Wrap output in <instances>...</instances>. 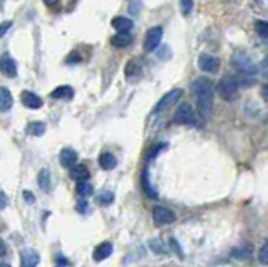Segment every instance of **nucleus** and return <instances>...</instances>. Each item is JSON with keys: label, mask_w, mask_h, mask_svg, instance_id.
Segmentation results:
<instances>
[{"label": "nucleus", "mask_w": 268, "mask_h": 267, "mask_svg": "<svg viewBox=\"0 0 268 267\" xmlns=\"http://www.w3.org/2000/svg\"><path fill=\"white\" fill-rule=\"evenodd\" d=\"M74 96V89L71 86H59L50 93V98L54 99H71Z\"/></svg>", "instance_id": "20"}, {"label": "nucleus", "mask_w": 268, "mask_h": 267, "mask_svg": "<svg viewBox=\"0 0 268 267\" xmlns=\"http://www.w3.org/2000/svg\"><path fill=\"white\" fill-rule=\"evenodd\" d=\"M141 183H143V190H144V193L148 195L149 199H158V192L155 190V187L151 185V180H149V170H144V171H143Z\"/></svg>", "instance_id": "19"}, {"label": "nucleus", "mask_w": 268, "mask_h": 267, "mask_svg": "<svg viewBox=\"0 0 268 267\" xmlns=\"http://www.w3.org/2000/svg\"><path fill=\"white\" fill-rule=\"evenodd\" d=\"M12 27V21H5L0 24V37H4L5 34H7V30Z\"/></svg>", "instance_id": "33"}, {"label": "nucleus", "mask_w": 268, "mask_h": 267, "mask_svg": "<svg viewBox=\"0 0 268 267\" xmlns=\"http://www.w3.org/2000/svg\"><path fill=\"white\" fill-rule=\"evenodd\" d=\"M39 262H41V257L34 249H22L21 251V265L35 267Z\"/></svg>", "instance_id": "11"}, {"label": "nucleus", "mask_w": 268, "mask_h": 267, "mask_svg": "<svg viewBox=\"0 0 268 267\" xmlns=\"http://www.w3.org/2000/svg\"><path fill=\"white\" fill-rule=\"evenodd\" d=\"M0 71H2L4 76H7V78H15L17 76V64L9 54L0 56Z\"/></svg>", "instance_id": "9"}, {"label": "nucleus", "mask_w": 268, "mask_h": 267, "mask_svg": "<svg viewBox=\"0 0 268 267\" xmlns=\"http://www.w3.org/2000/svg\"><path fill=\"white\" fill-rule=\"evenodd\" d=\"M21 101H22L24 106L29 108V110H39V108H42V104H44L42 98L37 96V94L32 93V91H22Z\"/></svg>", "instance_id": "10"}, {"label": "nucleus", "mask_w": 268, "mask_h": 267, "mask_svg": "<svg viewBox=\"0 0 268 267\" xmlns=\"http://www.w3.org/2000/svg\"><path fill=\"white\" fill-rule=\"evenodd\" d=\"M37 183H39V187L44 192H50V188H52V175H50V171L47 168H42L39 171V175H37Z\"/></svg>", "instance_id": "15"}, {"label": "nucleus", "mask_w": 268, "mask_h": 267, "mask_svg": "<svg viewBox=\"0 0 268 267\" xmlns=\"http://www.w3.org/2000/svg\"><path fill=\"white\" fill-rule=\"evenodd\" d=\"M169 245H171V249H173L175 252H178V256H180V259H183V251H181L180 244H178V240H176V239H171V240H169Z\"/></svg>", "instance_id": "32"}, {"label": "nucleus", "mask_w": 268, "mask_h": 267, "mask_svg": "<svg viewBox=\"0 0 268 267\" xmlns=\"http://www.w3.org/2000/svg\"><path fill=\"white\" fill-rule=\"evenodd\" d=\"M161 41H163V27H159V25L158 27H151L144 37V50H148V52L156 50Z\"/></svg>", "instance_id": "7"}, {"label": "nucleus", "mask_w": 268, "mask_h": 267, "mask_svg": "<svg viewBox=\"0 0 268 267\" xmlns=\"http://www.w3.org/2000/svg\"><path fill=\"white\" fill-rule=\"evenodd\" d=\"M12 104H14V98H12V93L7 87L0 86V113H7L10 111Z\"/></svg>", "instance_id": "13"}, {"label": "nucleus", "mask_w": 268, "mask_h": 267, "mask_svg": "<svg viewBox=\"0 0 268 267\" xmlns=\"http://www.w3.org/2000/svg\"><path fill=\"white\" fill-rule=\"evenodd\" d=\"M7 203H9L7 195H5V193L2 192V190H0V210H2V208L7 207Z\"/></svg>", "instance_id": "34"}, {"label": "nucleus", "mask_w": 268, "mask_h": 267, "mask_svg": "<svg viewBox=\"0 0 268 267\" xmlns=\"http://www.w3.org/2000/svg\"><path fill=\"white\" fill-rule=\"evenodd\" d=\"M152 220H155L156 225H169L176 220V213L169 210L168 207L156 205L152 208Z\"/></svg>", "instance_id": "6"}, {"label": "nucleus", "mask_w": 268, "mask_h": 267, "mask_svg": "<svg viewBox=\"0 0 268 267\" xmlns=\"http://www.w3.org/2000/svg\"><path fill=\"white\" fill-rule=\"evenodd\" d=\"M258 260L263 265H268V242H265L258 251Z\"/></svg>", "instance_id": "29"}, {"label": "nucleus", "mask_w": 268, "mask_h": 267, "mask_svg": "<svg viewBox=\"0 0 268 267\" xmlns=\"http://www.w3.org/2000/svg\"><path fill=\"white\" fill-rule=\"evenodd\" d=\"M200 114H196L195 110L189 104H181L175 113V123L178 124H193L198 126L200 124Z\"/></svg>", "instance_id": "4"}, {"label": "nucleus", "mask_w": 268, "mask_h": 267, "mask_svg": "<svg viewBox=\"0 0 268 267\" xmlns=\"http://www.w3.org/2000/svg\"><path fill=\"white\" fill-rule=\"evenodd\" d=\"M22 197H24V199L25 200H27V203H34V195H32L30 192H27V190H24V193H22Z\"/></svg>", "instance_id": "37"}, {"label": "nucleus", "mask_w": 268, "mask_h": 267, "mask_svg": "<svg viewBox=\"0 0 268 267\" xmlns=\"http://www.w3.org/2000/svg\"><path fill=\"white\" fill-rule=\"evenodd\" d=\"M126 78L131 79V81L141 78V67H139L138 62H134V61L127 62V66H126Z\"/></svg>", "instance_id": "24"}, {"label": "nucleus", "mask_w": 268, "mask_h": 267, "mask_svg": "<svg viewBox=\"0 0 268 267\" xmlns=\"http://www.w3.org/2000/svg\"><path fill=\"white\" fill-rule=\"evenodd\" d=\"M55 262L59 264V265H69V260L67 259H62V256H57Z\"/></svg>", "instance_id": "39"}, {"label": "nucleus", "mask_w": 268, "mask_h": 267, "mask_svg": "<svg viewBox=\"0 0 268 267\" xmlns=\"http://www.w3.org/2000/svg\"><path fill=\"white\" fill-rule=\"evenodd\" d=\"M255 30L260 37L263 39H268V22L266 21H257L255 22Z\"/></svg>", "instance_id": "27"}, {"label": "nucleus", "mask_w": 268, "mask_h": 267, "mask_svg": "<svg viewBox=\"0 0 268 267\" xmlns=\"http://www.w3.org/2000/svg\"><path fill=\"white\" fill-rule=\"evenodd\" d=\"M116 158H114V155L107 153V151H104V153L99 155V167L103 170H112L114 167H116Z\"/></svg>", "instance_id": "23"}, {"label": "nucleus", "mask_w": 268, "mask_h": 267, "mask_svg": "<svg viewBox=\"0 0 268 267\" xmlns=\"http://www.w3.org/2000/svg\"><path fill=\"white\" fill-rule=\"evenodd\" d=\"M163 148H166V143H159V145H155V146H152L151 151L148 153V158H149V160H152V158H156V155H158Z\"/></svg>", "instance_id": "31"}, {"label": "nucleus", "mask_w": 268, "mask_h": 267, "mask_svg": "<svg viewBox=\"0 0 268 267\" xmlns=\"http://www.w3.org/2000/svg\"><path fill=\"white\" fill-rule=\"evenodd\" d=\"M131 42H132V35H131L129 32H118V34L111 39V44H112L114 47H118V49L127 47Z\"/></svg>", "instance_id": "18"}, {"label": "nucleus", "mask_w": 268, "mask_h": 267, "mask_svg": "<svg viewBox=\"0 0 268 267\" xmlns=\"http://www.w3.org/2000/svg\"><path fill=\"white\" fill-rule=\"evenodd\" d=\"M81 61V56L79 54H71V57H67V64H74V62H79Z\"/></svg>", "instance_id": "36"}, {"label": "nucleus", "mask_w": 268, "mask_h": 267, "mask_svg": "<svg viewBox=\"0 0 268 267\" xmlns=\"http://www.w3.org/2000/svg\"><path fill=\"white\" fill-rule=\"evenodd\" d=\"M44 2H46L47 7H55V5L59 4V0H44Z\"/></svg>", "instance_id": "40"}, {"label": "nucleus", "mask_w": 268, "mask_h": 267, "mask_svg": "<svg viewBox=\"0 0 268 267\" xmlns=\"http://www.w3.org/2000/svg\"><path fill=\"white\" fill-rule=\"evenodd\" d=\"M112 254V244L111 242H103V244H99L98 247L94 249V260L95 262H101V260H104L107 259Z\"/></svg>", "instance_id": "14"}, {"label": "nucleus", "mask_w": 268, "mask_h": 267, "mask_svg": "<svg viewBox=\"0 0 268 267\" xmlns=\"http://www.w3.org/2000/svg\"><path fill=\"white\" fill-rule=\"evenodd\" d=\"M59 160H61V165L64 168H71V167H74L75 163H78L79 155H78V151L72 150V148H64L61 151Z\"/></svg>", "instance_id": "12"}, {"label": "nucleus", "mask_w": 268, "mask_h": 267, "mask_svg": "<svg viewBox=\"0 0 268 267\" xmlns=\"http://www.w3.org/2000/svg\"><path fill=\"white\" fill-rule=\"evenodd\" d=\"M71 178H72V180H75V182L87 180V178H89V170L84 167V165L75 163L74 167H71Z\"/></svg>", "instance_id": "21"}, {"label": "nucleus", "mask_w": 268, "mask_h": 267, "mask_svg": "<svg viewBox=\"0 0 268 267\" xmlns=\"http://www.w3.org/2000/svg\"><path fill=\"white\" fill-rule=\"evenodd\" d=\"M112 202H114V193L112 192H103L98 197L99 205H111Z\"/></svg>", "instance_id": "28"}, {"label": "nucleus", "mask_w": 268, "mask_h": 267, "mask_svg": "<svg viewBox=\"0 0 268 267\" xmlns=\"http://www.w3.org/2000/svg\"><path fill=\"white\" fill-rule=\"evenodd\" d=\"M5 254H7V244H5L2 239H0V257H4Z\"/></svg>", "instance_id": "38"}, {"label": "nucleus", "mask_w": 268, "mask_h": 267, "mask_svg": "<svg viewBox=\"0 0 268 267\" xmlns=\"http://www.w3.org/2000/svg\"><path fill=\"white\" fill-rule=\"evenodd\" d=\"M183 96V89H173V91L166 93L164 96L159 99V103L155 106V113H163L166 110H169L171 106H175L178 101Z\"/></svg>", "instance_id": "5"}, {"label": "nucleus", "mask_w": 268, "mask_h": 267, "mask_svg": "<svg viewBox=\"0 0 268 267\" xmlns=\"http://www.w3.org/2000/svg\"><path fill=\"white\" fill-rule=\"evenodd\" d=\"M229 62H232V67L235 69V78H237L240 86L250 87L257 82L258 66L250 59V56L243 52H235Z\"/></svg>", "instance_id": "2"}, {"label": "nucleus", "mask_w": 268, "mask_h": 267, "mask_svg": "<svg viewBox=\"0 0 268 267\" xmlns=\"http://www.w3.org/2000/svg\"><path fill=\"white\" fill-rule=\"evenodd\" d=\"M27 133L30 136H42L46 133V124L42 121H32L27 126Z\"/></svg>", "instance_id": "25"}, {"label": "nucleus", "mask_w": 268, "mask_h": 267, "mask_svg": "<svg viewBox=\"0 0 268 267\" xmlns=\"http://www.w3.org/2000/svg\"><path fill=\"white\" fill-rule=\"evenodd\" d=\"M232 256L235 259H238V260H248V259H252V256H253V249H252V245L241 244L240 247H235V249L232 251Z\"/></svg>", "instance_id": "17"}, {"label": "nucleus", "mask_w": 268, "mask_h": 267, "mask_svg": "<svg viewBox=\"0 0 268 267\" xmlns=\"http://www.w3.org/2000/svg\"><path fill=\"white\" fill-rule=\"evenodd\" d=\"M260 69H261V73H263L265 78L268 79V56L263 59V62H261V67Z\"/></svg>", "instance_id": "35"}, {"label": "nucleus", "mask_w": 268, "mask_h": 267, "mask_svg": "<svg viewBox=\"0 0 268 267\" xmlns=\"http://www.w3.org/2000/svg\"><path fill=\"white\" fill-rule=\"evenodd\" d=\"M261 94H263L265 99L268 101V84H266V86H263V89H261Z\"/></svg>", "instance_id": "41"}, {"label": "nucleus", "mask_w": 268, "mask_h": 267, "mask_svg": "<svg viewBox=\"0 0 268 267\" xmlns=\"http://www.w3.org/2000/svg\"><path fill=\"white\" fill-rule=\"evenodd\" d=\"M149 249L155 252V254H158V256H166V254L169 252L168 244H164L161 239H152V240H149Z\"/></svg>", "instance_id": "22"}, {"label": "nucleus", "mask_w": 268, "mask_h": 267, "mask_svg": "<svg viewBox=\"0 0 268 267\" xmlns=\"http://www.w3.org/2000/svg\"><path fill=\"white\" fill-rule=\"evenodd\" d=\"M111 24H112V27L118 30V32H129V30L132 29V25H134V22L127 17H114L111 21Z\"/></svg>", "instance_id": "16"}, {"label": "nucleus", "mask_w": 268, "mask_h": 267, "mask_svg": "<svg viewBox=\"0 0 268 267\" xmlns=\"http://www.w3.org/2000/svg\"><path fill=\"white\" fill-rule=\"evenodd\" d=\"M193 0H180V9L184 15H189L193 12Z\"/></svg>", "instance_id": "30"}, {"label": "nucleus", "mask_w": 268, "mask_h": 267, "mask_svg": "<svg viewBox=\"0 0 268 267\" xmlns=\"http://www.w3.org/2000/svg\"><path fill=\"white\" fill-rule=\"evenodd\" d=\"M198 66L205 73H216L220 67V59L212 54H201L198 57Z\"/></svg>", "instance_id": "8"}, {"label": "nucleus", "mask_w": 268, "mask_h": 267, "mask_svg": "<svg viewBox=\"0 0 268 267\" xmlns=\"http://www.w3.org/2000/svg\"><path fill=\"white\" fill-rule=\"evenodd\" d=\"M216 91H218L220 98L225 101H232L238 96L240 91V84L235 76H223L220 79L218 86H216Z\"/></svg>", "instance_id": "3"}, {"label": "nucleus", "mask_w": 268, "mask_h": 267, "mask_svg": "<svg viewBox=\"0 0 268 267\" xmlns=\"http://www.w3.org/2000/svg\"><path fill=\"white\" fill-rule=\"evenodd\" d=\"M75 190H78V193H79L81 197H91L92 192H94L92 185H91V183H89L87 180L78 182V187H75Z\"/></svg>", "instance_id": "26"}, {"label": "nucleus", "mask_w": 268, "mask_h": 267, "mask_svg": "<svg viewBox=\"0 0 268 267\" xmlns=\"http://www.w3.org/2000/svg\"><path fill=\"white\" fill-rule=\"evenodd\" d=\"M191 91L195 94L198 114L201 119H208L213 113V101H215V86L212 79L208 78H196L191 84Z\"/></svg>", "instance_id": "1"}]
</instances>
